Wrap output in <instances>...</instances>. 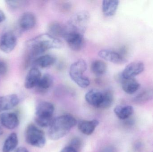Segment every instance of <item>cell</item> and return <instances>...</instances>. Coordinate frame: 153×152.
<instances>
[{
  "label": "cell",
  "mask_w": 153,
  "mask_h": 152,
  "mask_svg": "<svg viewBox=\"0 0 153 152\" xmlns=\"http://www.w3.org/2000/svg\"><path fill=\"white\" fill-rule=\"evenodd\" d=\"M63 46L62 42L48 33L41 34L28 42L29 56L33 58L48 50L60 49Z\"/></svg>",
  "instance_id": "6da1fadb"
},
{
  "label": "cell",
  "mask_w": 153,
  "mask_h": 152,
  "mask_svg": "<svg viewBox=\"0 0 153 152\" xmlns=\"http://www.w3.org/2000/svg\"><path fill=\"white\" fill-rule=\"evenodd\" d=\"M76 124V119L71 115L57 117L53 120L49 126L48 136L51 140H59L66 135Z\"/></svg>",
  "instance_id": "7a4b0ae2"
},
{
  "label": "cell",
  "mask_w": 153,
  "mask_h": 152,
  "mask_svg": "<svg viewBox=\"0 0 153 152\" xmlns=\"http://www.w3.org/2000/svg\"><path fill=\"white\" fill-rule=\"evenodd\" d=\"M54 107L51 103L42 101L38 104L36 108L35 121L41 127H49L53 122Z\"/></svg>",
  "instance_id": "3957f363"
},
{
  "label": "cell",
  "mask_w": 153,
  "mask_h": 152,
  "mask_svg": "<svg viewBox=\"0 0 153 152\" xmlns=\"http://www.w3.org/2000/svg\"><path fill=\"white\" fill-rule=\"evenodd\" d=\"M86 68L87 65L85 61L80 59L71 65L69 71L72 80L82 88H86L90 84L88 78L84 75Z\"/></svg>",
  "instance_id": "277c9868"
},
{
  "label": "cell",
  "mask_w": 153,
  "mask_h": 152,
  "mask_svg": "<svg viewBox=\"0 0 153 152\" xmlns=\"http://www.w3.org/2000/svg\"><path fill=\"white\" fill-rule=\"evenodd\" d=\"M90 19V14L87 11H80L73 15L69 20L66 30L77 32L84 35Z\"/></svg>",
  "instance_id": "5b68a950"
},
{
  "label": "cell",
  "mask_w": 153,
  "mask_h": 152,
  "mask_svg": "<svg viewBox=\"0 0 153 152\" xmlns=\"http://www.w3.org/2000/svg\"><path fill=\"white\" fill-rule=\"evenodd\" d=\"M25 140L30 145L40 148L45 146L46 141L44 132L33 124H30L27 127Z\"/></svg>",
  "instance_id": "8992f818"
},
{
  "label": "cell",
  "mask_w": 153,
  "mask_h": 152,
  "mask_svg": "<svg viewBox=\"0 0 153 152\" xmlns=\"http://www.w3.org/2000/svg\"><path fill=\"white\" fill-rule=\"evenodd\" d=\"M63 37L72 50L78 51L82 49L84 42L83 34L74 31H68L66 29V32Z\"/></svg>",
  "instance_id": "52a82bcc"
},
{
  "label": "cell",
  "mask_w": 153,
  "mask_h": 152,
  "mask_svg": "<svg viewBox=\"0 0 153 152\" xmlns=\"http://www.w3.org/2000/svg\"><path fill=\"white\" fill-rule=\"evenodd\" d=\"M17 43V37L14 33L8 31L0 38V49L5 53H10L14 50Z\"/></svg>",
  "instance_id": "ba28073f"
},
{
  "label": "cell",
  "mask_w": 153,
  "mask_h": 152,
  "mask_svg": "<svg viewBox=\"0 0 153 152\" xmlns=\"http://www.w3.org/2000/svg\"><path fill=\"white\" fill-rule=\"evenodd\" d=\"M144 64L142 62H131L125 68L121 76L124 79L134 78L136 76L142 73L144 70Z\"/></svg>",
  "instance_id": "9c48e42d"
},
{
  "label": "cell",
  "mask_w": 153,
  "mask_h": 152,
  "mask_svg": "<svg viewBox=\"0 0 153 152\" xmlns=\"http://www.w3.org/2000/svg\"><path fill=\"white\" fill-rule=\"evenodd\" d=\"M98 55L103 59L115 64H123L127 62L126 59L121 54L111 50H101Z\"/></svg>",
  "instance_id": "30bf717a"
},
{
  "label": "cell",
  "mask_w": 153,
  "mask_h": 152,
  "mask_svg": "<svg viewBox=\"0 0 153 152\" xmlns=\"http://www.w3.org/2000/svg\"><path fill=\"white\" fill-rule=\"evenodd\" d=\"M103 92L96 89L89 90L85 96V101L89 104L95 108L100 109L103 102Z\"/></svg>",
  "instance_id": "8fae6325"
},
{
  "label": "cell",
  "mask_w": 153,
  "mask_h": 152,
  "mask_svg": "<svg viewBox=\"0 0 153 152\" xmlns=\"http://www.w3.org/2000/svg\"><path fill=\"white\" fill-rule=\"evenodd\" d=\"M19 124L17 114L13 112H4L0 114V124L5 128L13 129Z\"/></svg>",
  "instance_id": "7c38bea8"
},
{
  "label": "cell",
  "mask_w": 153,
  "mask_h": 152,
  "mask_svg": "<svg viewBox=\"0 0 153 152\" xmlns=\"http://www.w3.org/2000/svg\"><path fill=\"white\" fill-rule=\"evenodd\" d=\"M41 77V73L38 69H30L25 78L24 86L27 89H29L36 87Z\"/></svg>",
  "instance_id": "4fadbf2b"
},
{
  "label": "cell",
  "mask_w": 153,
  "mask_h": 152,
  "mask_svg": "<svg viewBox=\"0 0 153 152\" xmlns=\"http://www.w3.org/2000/svg\"><path fill=\"white\" fill-rule=\"evenodd\" d=\"M19 99L15 94L0 96V112L9 110L19 104Z\"/></svg>",
  "instance_id": "5bb4252c"
},
{
  "label": "cell",
  "mask_w": 153,
  "mask_h": 152,
  "mask_svg": "<svg viewBox=\"0 0 153 152\" xmlns=\"http://www.w3.org/2000/svg\"><path fill=\"white\" fill-rule=\"evenodd\" d=\"M36 22L35 15L30 12H24L19 21L20 27L24 30H29L34 27Z\"/></svg>",
  "instance_id": "9a60e30c"
},
{
  "label": "cell",
  "mask_w": 153,
  "mask_h": 152,
  "mask_svg": "<svg viewBox=\"0 0 153 152\" xmlns=\"http://www.w3.org/2000/svg\"><path fill=\"white\" fill-rule=\"evenodd\" d=\"M120 83L123 91L128 94H133L140 87V84L134 78L124 79L120 76Z\"/></svg>",
  "instance_id": "2e32d148"
},
{
  "label": "cell",
  "mask_w": 153,
  "mask_h": 152,
  "mask_svg": "<svg viewBox=\"0 0 153 152\" xmlns=\"http://www.w3.org/2000/svg\"><path fill=\"white\" fill-rule=\"evenodd\" d=\"M119 4L117 0H104L102 2V11L107 17H111L116 14Z\"/></svg>",
  "instance_id": "e0dca14e"
},
{
  "label": "cell",
  "mask_w": 153,
  "mask_h": 152,
  "mask_svg": "<svg viewBox=\"0 0 153 152\" xmlns=\"http://www.w3.org/2000/svg\"><path fill=\"white\" fill-rule=\"evenodd\" d=\"M99 124V121L96 120H82L80 121L78 124V129L84 134L90 135L94 132L95 128Z\"/></svg>",
  "instance_id": "ac0fdd59"
},
{
  "label": "cell",
  "mask_w": 153,
  "mask_h": 152,
  "mask_svg": "<svg viewBox=\"0 0 153 152\" xmlns=\"http://www.w3.org/2000/svg\"><path fill=\"white\" fill-rule=\"evenodd\" d=\"M114 111L120 119L126 120L134 113V109L130 105H118L115 107Z\"/></svg>",
  "instance_id": "d6986e66"
},
{
  "label": "cell",
  "mask_w": 153,
  "mask_h": 152,
  "mask_svg": "<svg viewBox=\"0 0 153 152\" xmlns=\"http://www.w3.org/2000/svg\"><path fill=\"white\" fill-rule=\"evenodd\" d=\"M19 143L18 136L15 133H12L6 138L2 147L3 152H11L14 151Z\"/></svg>",
  "instance_id": "ffe728a7"
},
{
  "label": "cell",
  "mask_w": 153,
  "mask_h": 152,
  "mask_svg": "<svg viewBox=\"0 0 153 152\" xmlns=\"http://www.w3.org/2000/svg\"><path fill=\"white\" fill-rule=\"evenodd\" d=\"M153 100V88H147L142 91L134 98V101L137 104L145 103Z\"/></svg>",
  "instance_id": "44dd1931"
},
{
  "label": "cell",
  "mask_w": 153,
  "mask_h": 152,
  "mask_svg": "<svg viewBox=\"0 0 153 152\" xmlns=\"http://www.w3.org/2000/svg\"><path fill=\"white\" fill-rule=\"evenodd\" d=\"M48 34L55 37H63L66 32V27L58 22H52L48 26Z\"/></svg>",
  "instance_id": "7402d4cb"
},
{
  "label": "cell",
  "mask_w": 153,
  "mask_h": 152,
  "mask_svg": "<svg viewBox=\"0 0 153 152\" xmlns=\"http://www.w3.org/2000/svg\"><path fill=\"white\" fill-rule=\"evenodd\" d=\"M91 68L94 74L97 76H101L106 73L107 66L103 61L96 60L92 62Z\"/></svg>",
  "instance_id": "603a6c76"
},
{
  "label": "cell",
  "mask_w": 153,
  "mask_h": 152,
  "mask_svg": "<svg viewBox=\"0 0 153 152\" xmlns=\"http://www.w3.org/2000/svg\"><path fill=\"white\" fill-rule=\"evenodd\" d=\"M56 59L55 56L50 54H46L36 59V64L40 68H47L53 65L55 62Z\"/></svg>",
  "instance_id": "cb8c5ba5"
},
{
  "label": "cell",
  "mask_w": 153,
  "mask_h": 152,
  "mask_svg": "<svg viewBox=\"0 0 153 152\" xmlns=\"http://www.w3.org/2000/svg\"><path fill=\"white\" fill-rule=\"evenodd\" d=\"M53 83V79L51 75L47 74L41 77L36 87L42 91L47 90L50 88Z\"/></svg>",
  "instance_id": "d4e9b609"
},
{
  "label": "cell",
  "mask_w": 153,
  "mask_h": 152,
  "mask_svg": "<svg viewBox=\"0 0 153 152\" xmlns=\"http://www.w3.org/2000/svg\"><path fill=\"white\" fill-rule=\"evenodd\" d=\"M104 97L103 102L100 109H107L109 108L112 105L114 100V96L112 92L110 90L103 92Z\"/></svg>",
  "instance_id": "484cf974"
},
{
  "label": "cell",
  "mask_w": 153,
  "mask_h": 152,
  "mask_svg": "<svg viewBox=\"0 0 153 152\" xmlns=\"http://www.w3.org/2000/svg\"><path fill=\"white\" fill-rule=\"evenodd\" d=\"M81 145V140L78 138H74L72 140L70 146L73 147L78 151Z\"/></svg>",
  "instance_id": "4316f807"
},
{
  "label": "cell",
  "mask_w": 153,
  "mask_h": 152,
  "mask_svg": "<svg viewBox=\"0 0 153 152\" xmlns=\"http://www.w3.org/2000/svg\"><path fill=\"white\" fill-rule=\"evenodd\" d=\"M7 4L11 8H15L19 7L22 4V1H6Z\"/></svg>",
  "instance_id": "83f0119b"
},
{
  "label": "cell",
  "mask_w": 153,
  "mask_h": 152,
  "mask_svg": "<svg viewBox=\"0 0 153 152\" xmlns=\"http://www.w3.org/2000/svg\"><path fill=\"white\" fill-rule=\"evenodd\" d=\"M7 71V66L4 62H0V75H4Z\"/></svg>",
  "instance_id": "f1b7e54d"
},
{
  "label": "cell",
  "mask_w": 153,
  "mask_h": 152,
  "mask_svg": "<svg viewBox=\"0 0 153 152\" xmlns=\"http://www.w3.org/2000/svg\"><path fill=\"white\" fill-rule=\"evenodd\" d=\"M100 152H117V151L114 146H108L102 149Z\"/></svg>",
  "instance_id": "f546056e"
},
{
  "label": "cell",
  "mask_w": 153,
  "mask_h": 152,
  "mask_svg": "<svg viewBox=\"0 0 153 152\" xmlns=\"http://www.w3.org/2000/svg\"><path fill=\"white\" fill-rule=\"evenodd\" d=\"M61 152H78V151L73 147L69 145L63 148Z\"/></svg>",
  "instance_id": "4dcf8cb0"
},
{
  "label": "cell",
  "mask_w": 153,
  "mask_h": 152,
  "mask_svg": "<svg viewBox=\"0 0 153 152\" xmlns=\"http://www.w3.org/2000/svg\"><path fill=\"white\" fill-rule=\"evenodd\" d=\"M142 143L140 142H135V143L134 145V149L135 151H139L140 150L142 149Z\"/></svg>",
  "instance_id": "1f68e13d"
},
{
  "label": "cell",
  "mask_w": 153,
  "mask_h": 152,
  "mask_svg": "<svg viewBox=\"0 0 153 152\" xmlns=\"http://www.w3.org/2000/svg\"><path fill=\"white\" fill-rule=\"evenodd\" d=\"M14 152H29L25 147H20L16 149Z\"/></svg>",
  "instance_id": "d6a6232c"
},
{
  "label": "cell",
  "mask_w": 153,
  "mask_h": 152,
  "mask_svg": "<svg viewBox=\"0 0 153 152\" xmlns=\"http://www.w3.org/2000/svg\"><path fill=\"white\" fill-rule=\"evenodd\" d=\"M6 18L5 14L2 11L0 10V23H1L3 21H4Z\"/></svg>",
  "instance_id": "836d02e7"
},
{
  "label": "cell",
  "mask_w": 153,
  "mask_h": 152,
  "mask_svg": "<svg viewBox=\"0 0 153 152\" xmlns=\"http://www.w3.org/2000/svg\"><path fill=\"white\" fill-rule=\"evenodd\" d=\"M3 134V131L2 129L0 126V136L2 135Z\"/></svg>",
  "instance_id": "e575fe53"
}]
</instances>
